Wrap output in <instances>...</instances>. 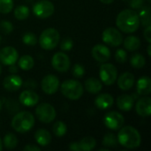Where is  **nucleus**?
<instances>
[{"instance_id":"obj_1","label":"nucleus","mask_w":151,"mask_h":151,"mask_svg":"<svg viewBox=\"0 0 151 151\" xmlns=\"http://www.w3.org/2000/svg\"><path fill=\"white\" fill-rule=\"evenodd\" d=\"M116 25L119 30L123 33L130 34L135 32L140 27L138 13L134 10L126 9L121 11L116 19Z\"/></svg>"},{"instance_id":"obj_2","label":"nucleus","mask_w":151,"mask_h":151,"mask_svg":"<svg viewBox=\"0 0 151 151\" xmlns=\"http://www.w3.org/2000/svg\"><path fill=\"white\" fill-rule=\"evenodd\" d=\"M118 142L130 150L138 148L142 142V137L136 128L131 126L122 127L117 136Z\"/></svg>"},{"instance_id":"obj_3","label":"nucleus","mask_w":151,"mask_h":151,"mask_svg":"<svg viewBox=\"0 0 151 151\" xmlns=\"http://www.w3.org/2000/svg\"><path fill=\"white\" fill-rule=\"evenodd\" d=\"M35 126V118L29 111H20L12 119V127L18 133H27Z\"/></svg>"},{"instance_id":"obj_4","label":"nucleus","mask_w":151,"mask_h":151,"mask_svg":"<svg viewBox=\"0 0 151 151\" xmlns=\"http://www.w3.org/2000/svg\"><path fill=\"white\" fill-rule=\"evenodd\" d=\"M60 41V34L59 32L53 27L46 28L42 32L39 37V44L40 46L46 50H50L55 49Z\"/></svg>"},{"instance_id":"obj_5","label":"nucleus","mask_w":151,"mask_h":151,"mask_svg":"<svg viewBox=\"0 0 151 151\" xmlns=\"http://www.w3.org/2000/svg\"><path fill=\"white\" fill-rule=\"evenodd\" d=\"M62 95L71 100H78L83 95L84 88L82 84L75 80H66L60 87Z\"/></svg>"},{"instance_id":"obj_6","label":"nucleus","mask_w":151,"mask_h":151,"mask_svg":"<svg viewBox=\"0 0 151 151\" xmlns=\"http://www.w3.org/2000/svg\"><path fill=\"white\" fill-rule=\"evenodd\" d=\"M100 81L107 86H111L115 83L118 78V70L114 65L110 63H104L99 69Z\"/></svg>"},{"instance_id":"obj_7","label":"nucleus","mask_w":151,"mask_h":151,"mask_svg":"<svg viewBox=\"0 0 151 151\" xmlns=\"http://www.w3.org/2000/svg\"><path fill=\"white\" fill-rule=\"evenodd\" d=\"M35 115L41 122L44 124H49L55 119L57 112L55 108L51 104L47 103H42L36 107Z\"/></svg>"},{"instance_id":"obj_8","label":"nucleus","mask_w":151,"mask_h":151,"mask_svg":"<svg viewBox=\"0 0 151 151\" xmlns=\"http://www.w3.org/2000/svg\"><path fill=\"white\" fill-rule=\"evenodd\" d=\"M55 11L54 4L49 0H41L33 5V13L40 19L50 17Z\"/></svg>"},{"instance_id":"obj_9","label":"nucleus","mask_w":151,"mask_h":151,"mask_svg":"<svg viewBox=\"0 0 151 151\" xmlns=\"http://www.w3.org/2000/svg\"><path fill=\"white\" fill-rule=\"evenodd\" d=\"M103 42L111 47H118L123 42L121 32L115 27H107L102 34Z\"/></svg>"},{"instance_id":"obj_10","label":"nucleus","mask_w":151,"mask_h":151,"mask_svg":"<svg viewBox=\"0 0 151 151\" xmlns=\"http://www.w3.org/2000/svg\"><path fill=\"white\" fill-rule=\"evenodd\" d=\"M125 122L123 115L118 111H109L104 118V123L105 127L111 130L116 131L120 129Z\"/></svg>"},{"instance_id":"obj_11","label":"nucleus","mask_w":151,"mask_h":151,"mask_svg":"<svg viewBox=\"0 0 151 151\" xmlns=\"http://www.w3.org/2000/svg\"><path fill=\"white\" fill-rule=\"evenodd\" d=\"M52 67L60 73L66 72L71 65V61L69 57L64 52H57L53 55L51 59Z\"/></svg>"},{"instance_id":"obj_12","label":"nucleus","mask_w":151,"mask_h":151,"mask_svg":"<svg viewBox=\"0 0 151 151\" xmlns=\"http://www.w3.org/2000/svg\"><path fill=\"white\" fill-rule=\"evenodd\" d=\"M42 91L47 95L55 94L59 88V80L56 75L48 74L44 76L41 82Z\"/></svg>"},{"instance_id":"obj_13","label":"nucleus","mask_w":151,"mask_h":151,"mask_svg":"<svg viewBox=\"0 0 151 151\" xmlns=\"http://www.w3.org/2000/svg\"><path fill=\"white\" fill-rule=\"evenodd\" d=\"M19 59V54L15 48L6 46L0 50V62L4 65H11L15 64Z\"/></svg>"},{"instance_id":"obj_14","label":"nucleus","mask_w":151,"mask_h":151,"mask_svg":"<svg viewBox=\"0 0 151 151\" xmlns=\"http://www.w3.org/2000/svg\"><path fill=\"white\" fill-rule=\"evenodd\" d=\"M92 57L100 63L107 62L111 58V50L106 45L103 44H96L92 48L91 50Z\"/></svg>"},{"instance_id":"obj_15","label":"nucleus","mask_w":151,"mask_h":151,"mask_svg":"<svg viewBox=\"0 0 151 151\" xmlns=\"http://www.w3.org/2000/svg\"><path fill=\"white\" fill-rule=\"evenodd\" d=\"M22 85H23L22 79L15 73H12L6 76L3 81V87L4 88V89L11 92L19 90L22 87Z\"/></svg>"},{"instance_id":"obj_16","label":"nucleus","mask_w":151,"mask_h":151,"mask_svg":"<svg viewBox=\"0 0 151 151\" xmlns=\"http://www.w3.org/2000/svg\"><path fill=\"white\" fill-rule=\"evenodd\" d=\"M135 111L137 114L143 118H148L151 113V99L149 96H145L139 99L135 105Z\"/></svg>"},{"instance_id":"obj_17","label":"nucleus","mask_w":151,"mask_h":151,"mask_svg":"<svg viewBox=\"0 0 151 151\" xmlns=\"http://www.w3.org/2000/svg\"><path fill=\"white\" fill-rule=\"evenodd\" d=\"M19 100L20 102V104H23L24 106L31 107V106H35L38 104L39 96L35 92L27 89V90H24L21 92V94L19 95Z\"/></svg>"},{"instance_id":"obj_18","label":"nucleus","mask_w":151,"mask_h":151,"mask_svg":"<svg viewBox=\"0 0 151 151\" xmlns=\"http://www.w3.org/2000/svg\"><path fill=\"white\" fill-rule=\"evenodd\" d=\"M134 75L129 72L123 73L118 79V86L120 89L127 91L134 85Z\"/></svg>"},{"instance_id":"obj_19","label":"nucleus","mask_w":151,"mask_h":151,"mask_svg":"<svg viewBox=\"0 0 151 151\" xmlns=\"http://www.w3.org/2000/svg\"><path fill=\"white\" fill-rule=\"evenodd\" d=\"M114 98L111 94L104 93L96 96L95 100V104L99 110H107L113 105Z\"/></svg>"},{"instance_id":"obj_20","label":"nucleus","mask_w":151,"mask_h":151,"mask_svg":"<svg viewBox=\"0 0 151 151\" xmlns=\"http://www.w3.org/2000/svg\"><path fill=\"white\" fill-rule=\"evenodd\" d=\"M136 91L139 96H148L151 92V80L148 76L141 77L136 83Z\"/></svg>"},{"instance_id":"obj_21","label":"nucleus","mask_w":151,"mask_h":151,"mask_svg":"<svg viewBox=\"0 0 151 151\" xmlns=\"http://www.w3.org/2000/svg\"><path fill=\"white\" fill-rule=\"evenodd\" d=\"M134 103V98L127 94L121 95L117 98V106L123 111H129L132 110Z\"/></svg>"},{"instance_id":"obj_22","label":"nucleus","mask_w":151,"mask_h":151,"mask_svg":"<svg viewBox=\"0 0 151 151\" xmlns=\"http://www.w3.org/2000/svg\"><path fill=\"white\" fill-rule=\"evenodd\" d=\"M35 139L37 144L42 147H45L49 145L51 142V134L46 129H39L35 134Z\"/></svg>"},{"instance_id":"obj_23","label":"nucleus","mask_w":151,"mask_h":151,"mask_svg":"<svg viewBox=\"0 0 151 151\" xmlns=\"http://www.w3.org/2000/svg\"><path fill=\"white\" fill-rule=\"evenodd\" d=\"M85 88L90 94H98L103 88L102 81L96 78H88L85 81Z\"/></svg>"},{"instance_id":"obj_24","label":"nucleus","mask_w":151,"mask_h":151,"mask_svg":"<svg viewBox=\"0 0 151 151\" xmlns=\"http://www.w3.org/2000/svg\"><path fill=\"white\" fill-rule=\"evenodd\" d=\"M124 47L129 51H135L141 47V40L134 35L127 36L124 40Z\"/></svg>"},{"instance_id":"obj_25","label":"nucleus","mask_w":151,"mask_h":151,"mask_svg":"<svg viewBox=\"0 0 151 151\" xmlns=\"http://www.w3.org/2000/svg\"><path fill=\"white\" fill-rule=\"evenodd\" d=\"M34 65H35L34 58L29 55H24L19 59H18V66L24 71L31 70L34 67Z\"/></svg>"},{"instance_id":"obj_26","label":"nucleus","mask_w":151,"mask_h":151,"mask_svg":"<svg viewBox=\"0 0 151 151\" xmlns=\"http://www.w3.org/2000/svg\"><path fill=\"white\" fill-rule=\"evenodd\" d=\"M79 143H80L81 150L91 151L95 149V147L96 145V141L92 136H86V137L82 138L79 142Z\"/></svg>"},{"instance_id":"obj_27","label":"nucleus","mask_w":151,"mask_h":151,"mask_svg":"<svg viewBox=\"0 0 151 151\" xmlns=\"http://www.w3.org/2000/svg\"><path fill=\"white\" fill-rule=\"evenodd\" d=\"M139 19H140V24H142L143 27H148L150 26V6H142L141 8L140 13L138 14Z\"/></svg>"},{"instance_id":"obj_28","label":"nucleus","mask_w":151,"mask_h":151,"mask_svg":"<svg viewBox=\"0 0 151 151\" xmlns=\"http://www.w3.org/2000/svg\"><path fill=\"white\" fill-rule=\"evenodd\" d=\"M30 10L27 5H19L14 9V17L19 20H24L28 18Z\"/></svg>"},{"instance_id":"obj_29","label":"nucleus","mask_w":151,"mask_h":151,"mask_svg":"<svg viewBox=\"0 0 151 151\" xmlns=\"http://www.w3.org/2000/svg\"><path fill=\"white\" fill-rule=\"evenodd\" d=\"M4 146L7 150H13L18 145V139L17 136L13 134H7L4 137Z\"/></svg>"},{"instance_id":"obj_30","label":"nucleus","mask_w":151,"mask_h":151,"mask_svg":"<svg viewBox=\"0 0 151 151\" xmlns=\"http://www.w3.org/2000/svg\"><path fill=\"white\" fill-rule=\"evenodd\" d=\"M130 63H131L133 67L137 68V69H141L146 65V59H145L144 56H142V54L135 53L131 57Z\"/></svg>"},{"instance_id":"obj_31","label":"nucleus","mask_w":151,"mask_h":151,"mask_svg":"<svg viewBox=\"0 0 151 151\" xmlns=\"http://www.w3.org/2000/svg\"><path fill=\"white\" fill-rule=\"evenodd\" d=\"M52 132L57 137H63L67 132V127L63 121H57L52 127Z\"/></svg>"},{"instance_id":"obj_32","label":"nucleus","mask_w":151,"mask_h":151,"mask_svg":"<svg viewBox=\"0 0 151 151\" xmlns=\"http://www.w3.org/2000/svg\"><path fill=\"white\" fill-rule=\"evenodd\" d=\"M118 139L115 134L111 133H108L104 136L103 139V145L106 148H115L118 145Z\"/></svg>"},{"instance_id":"obj_33","label":"nucleus","mask_w":151,"mask_h":151,"mask_svg":"<svg viewBox=\"0 0 151 151\" xmlns=\"http://www.w3.org/2000/svg\"><path fill=\"white\" fill-rule=\"evenodd\" d=\"M22 42L27 46H34L37 43L38 40L35 34L31 32H27L22 36Z\"/></svg>"},{"instance_id":"obj_34","label":"nucleus","mask_w":151,"mask_h":151,"mask_svg":"<svg viewBox=\"0 0 151 151\" xmlns=\"http://www.w3.org/2000/svg\"><path fill=\"white\" fill-rule=\"evenodd\" d=\"M13 9V0H0V12L9 13Z\"/></svg>"},{"instance_id":"obj_35","label":"nucleus","mask_w":151,"mask_h":151,"mask_svg":"<svg viewBox=\"0 0 151 151\" xmlns=\"http://www.w3.org/2000/svg\"><path fill=\"white\" fill-rule=\"evenodd\" d=\"M0 31L4 35H9L13 31V26L12 22L8 20H3L0 22Z\"/></svg>"},{"instance_id":"obj_36","label":"nucleus","mask_w":151,"mask_h":151,"mask_svg":"<svg viewBox=\"0 0 151 151\" xmlns=\"http://www.w3.org/2000/svg\"><path fill=\"white\" fill-rule=\"evenodd\" d=\"M72 73L75 78H81V77H83V75L85 73V68L81 64H75L73 66Z\"/></svg>"},{"instance_id":"obj_37","label":"nucleus","mask_w":151,"mask_h":151,"mask_svg":"<svg viewBox=\"0 0 151 151\" xmlns=\"http://www.w3.org/2000/svg\"><path fill=\"white\" fill-rule=\"evenodd\" d=\"M73 47V41L70 37H65L60 42V48L64 51H68L71 50L72 48Z\"/></svg>"},{"instance_id":"obj_38","label":"nucleus","mask_w":151,"mask_h":151,"mask_svg":"<svg viewBox=\"0 0 151 151\" xmlns=\"http://www.w3.org/2000/svg\"><path fill=\"white\" fill-rule=\"evenodd\" d=\"M115 59L119 63H125L127 60V53L123 49H119L115 53Z\"/></svg>"},{"instance_id":"obj_39","label":"nucleus","mask_w":151,"mask_h":151,"mask_svg":"<svg viewBox=\"0 0 151 151\" xmlns=\"http://www.w3.org/2000/svg\"><path fill=\"white\" fill-rule=\"evenodd\" d=\"M128 4L134 10L141 9L144 4V0H127Z\"/></svg>"},{"instance_id":"obj_40","label":"nucleus","mask_w":151,"mask_h":151,"mask_svg":"<svg viewBox=\"0 0 151 151\" xmlns=\"http://www.w3.org/2000/svg\"><path fill=\"white\" fill-rule=\"evenodd\" d=\"M143 36H144L145 40H146L149 43H150L151 42V26H148V27H146V28H145V30H144V32H143Z\"/></svg>"},{"instance_id":"obj_41","label":"nucleus","mask_w":151,"mask_h":151,"mask_svg":"<svg viewBox=\"0 0 151 151\" xmlns=\"http://www.w3.org/2000/svg\"><path fill=\"white\" fill-rule=\"evenodd\" d=\"M69 150L72 151H81V147H80L79 142H74L70 143Z\"/></svg>"},{"instance_id":"obj_42","label":"nucleus","mask_w":151,"mask_h":151,"mask_svg":"<svg viewBox=\"0 0 151 151\" xmlns=\"http://www.w3.org/2000/svg\"><path fill=\"white\" fill-rule=\"evenodd\" d=\"M24 150L25 151H40L41 150V149H40L38 146L28 144V145H27L26 147H24Z\"/></svg>"},{"instance_id":"obj_43","label":"nucleus","mask_w":151,"mask_h":151,"mask_svg":"<svg viewBox=\"0 0 151 151\" xmlns=\"http://www.w3.org/2000/svg\"><path fill=\"white\" fill-rule=\"evenodd\" d=\"M9 72H10L11 73H16L18 72V67H17V65H15V64L9 65Z\"/></svg>"},{"instance_id":"obj_44","label":"nucleus","mask_w":151,"mask_h":151,"mask_svg":"<svg viewBox=\"0 0 151 151\" xmlns=\"http://www.w3.org/2000/svg\"><path fill=\"white\" fill-rule=\"evenodd\" d=\"M103 4H111V3H113L114 2V0H100Z\"/></svg>"},{"instance_id":"obj_45","label":"nucleus","mask_w":151,"mask_h":151,"mask_svg":"<svg viewBox=\"0 0 151 151\" xmlns=\"http://www.w3.org/2000/svg\"><path fill=\"white\" fill-rule=\"evenodd\" d=\"M150 48H151V45H150H150L148 46V54H149V56H150H150H151Z\"/></svg>"},{"instance_id":"obj_46","label":"nucleus","mask_w":151,"mask_h":151,"mask_svg":"<svg viewBox=\"0 0 151 151\" xmlns=\"http://www.w3.org/2000/svg\"><path fill=\"white\" fill-rule=\"evenodd\" d=\"M2 149H3V142H2V140L0 138V151L2 150Z\"/></svg>"},{"instance_id":"obj_47","label":"nucleus","mask_w":151,"mask_h":151,"mask_svg":"<svg viewBox=\"0 0 151 151\" xmlns=\"http://www.w3.org/2000/svg\"><path fill=\"white\" fill-rule=\"evenodd\" d=\"M1 73H2V66L0 65V75H1Z\"/></svg>"},{"instance_id":"obj_48","label":"nucleus","mask_w":151,"mask_h":151,"mask_svg":"<svg viewBox=\"0 0 151 151\" xmlns=\"http://www.w3.org/2000/svg\"><path fill=\"white\" fill-rule=\"evenodd\" d=\"M2 110V102L0 101V111Z\"/></svg>"},{"instance_id":"obj_49","label":"nucleus","mask_w":151,"mask_h":151,"mask_svg":"<svg viewBox=\"0 0 151 151\" xmlns=\"http://www.w3.org/2000/svg\"><path fill=\"white\" fill-rule=\"evenodd\" d=\"M1 42H2V37H1V35H0V44H1Z\"/></svg>"}]
</instances>
